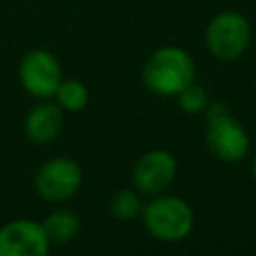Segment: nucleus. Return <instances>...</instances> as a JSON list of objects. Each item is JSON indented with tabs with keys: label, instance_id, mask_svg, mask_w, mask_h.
<instances>
[{
	"label": "nucleus",
	"instance_id": "obj_12",
	"mask_svg": "<svg viewBox=\"0 0 256 256\" xmlns=\"http://www.w3.org/2000/svg\"><path fill=\"white\" fill-rule=\"evenodd\" d=\"M110 214L120 222H130L142 212V202L136 188H120L108 202Z\"/></svg>",
	"mask_w": 256,
	"mask_h": 256
},
{
	"label": "nucleus",
	"instance_id": "obj_3",
	"mask_svg": "<svg viewBox=\"0 0 256 256\" xmlns=\"http://www.w3.org/2000/svg\"><path fill=\"white\" fill-rule=\"evenodd\" d=\"M142 222L146 232L160 242H180L190 236L194 228L192 206L174 194H156L142 206Z\"/></svg>",
	"mask_w": 256,
	"mask_h": 256
},
{
	"label": "nucleus",
	"instance_id": "obj_4",
	"mask_svg": "<svg viewBox=\"0 0 256 256\" xmlns=\"http://www.w3.org/2000/svg\"><path fill=\"white\" fill-rule=\"evenodd\" d=\"M250 40L252 24L242 12L236 10H224L212 16L204 32L208 52L222 62L240 58L248 50Z\"/></svg>",
	"mask_w": 256,
	"mask_h": 256
},
{
	"label": "nucleus",
	"instance_id": "obj_9",
	"mask_svg": "<svg viewBox=\"0 0 256 256\" xmlns=\"http://www.w3.org/2000/svg\"><path fill=\"white\" fill-rule=\"evenodd\" d=\"M64 126V110L50 102L48 98L40 100L24 118V134L34 144H50L56 140Z\"/></svg>",
	"mask_w": 256,
	"mask_h": 256
},
{
	"label": "nucleus",
	"instance_id": "obj_5",
	"mask_svg": "<svg viewBox=\"0 0 256 256\" xmlns=\"http://www.w3.org/2000/svg\"><path fill=\"white\" fill-rule=\"evenodd\" d=\"M82 168L70 156L46 160L34 174V190L46 202H64L76 196L82 186Z\"/></svg>",
	"mask_w": 256,
	"mask_h": 256
},
{
	"label": "nucleus",
	"instance_id": "obj_6",
	"mask_svg": "<svg viewBox=\"0 0 256 256\" xmlns=\"http://www.w3.org/2000/svg\"><path fill=\"white\" fill-rule=\"evenodd\" d=\"M18 80L22 88L34 98H52L62 82L60 62L50 50L34 48L22 56L18 64Z\"/></svg>",
	"mask_w": 256,
	"mask_h": 256
},
{
	"label": "nucleus",
	"instance_id": "obj_8",
	"mask_svg": "<svg viewBox=\"0 0 256 256\" xmlns=\"http://www.w3.org/2000/svg\"><path fill=\"white\" fill-rule=\"evenodd\" d=\"M50 248L42 222L16 218L0 226V256H46Z\"/></svg>",
	"mask_w": 256,
	"mask_h": 256
},
{
	"label": "nucleus",
	"instance_id": "obj_7",
	"mask_svg": "<svg viewBox=\"0 0 256 256\" xmlns=\"http://www.w3.org/2000/svg\"><path fill=\"white\" fill-rule=\"evenodd\" d=\"M178 174V162L172 152L154 148L144 152L132 168V186L140 194L156 196L166 192Z\"/></svg>",
	"mask_w": 256,
	"mask_h": 256
},
{
	"label": "nucleus",
	"instance_id": "obj_13",
	"mask_svg": "<svg viewBox=\"0 0 256 256\" xmlns=\"http://www.w3.org/2000/svg\"><path fill=\"white\" fill-rule=\"evenodd\" d=\"M176 100H178V106L186 114H204V110L210 104L206 90L200 84H196V82H190L186 88H182L176 94Z\"/></svg>",
	"mask_w": 256,
	"mask_h": 256
},
{
	"label": "nucleus",
	"instance_id": "obj_2",
	"mask_svg": "<svg viewBox=\"0 0 256 256\" xmlns=\"http://www.w3.org/2000/svg\"><path fill=\"white\" fill-rule=\"evenodd\" d=\"M204 116V140L210 154L224 164L242 162L250 150V136L242 122L224 104H208Z\"/></svg>",
	"mask_w": 256,
	"mask_h": 256
},
{
	"label": "nucleus",
	"instance_id": "obj_11",
	"mask_svg": "<svg viewBox=\"0 0 256 256\" xmlns=\"http://www.w3.org/2000/svg\"><path fill=\"white\" fill-rule=\"evenodd\" d=\"M56 104L64 110V112H80L86 108L88 100H90V92L88 86L76 78H68L60 82V86L56 88Z\"/></svg>",
	"mask_w": 256,
	"mask_h": 256
},
{
	"label": "nucleus",
	"instance_id": "obj_10",
	"mask_svg": "<svg viewBox=\"0 0 256 256\" xmlns=\"http://www.w3.org/2000/svg\"><path fill=\"white\" fill-rule=\"evenodd\" d=\"M42 228L50 246H64L78 236L80 218L68 208H56L42 220Z\"/></svg>",
	"mask_w": 256,
	"mask_h": 256
},
{
	"label": "nucleus",
	"instance_id": "obj_14",
	"mask_svg": "<svg viewBox=\"0 0 256 256\" xmlns=\"http://www.w3.org/2000/svg\"><path fill=\"white\" fill-rule=\"evenodd\" d=\"M250 170H252V178L256 180V156L252 158V166H250Z\"/></svg>",
	"mask_w": 256,
	"mask_h": 256
},
{
	"label": "nucleus",
	"instance_id": "obj_1",
	"mask_svg": "<svg viewBox=\"0 0 256 256\" xmlns=\"http://www.w3.org/2000/svg\"><path fill=\"white\" fill-rule=\"evenodd\" d=\"M196 80V64L180 46L154 50L142 66V82L156 96H176Z\"/></svg>",
	"mask_w": 256,
	"mask_h": 256
}]
</instances>
